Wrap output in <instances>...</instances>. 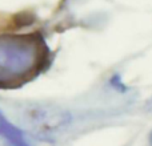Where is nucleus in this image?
Returning <instances> with one entry per match:
<instances>
[{
  "instance_id": "nucleus-1",
  "label": "nucleus",
  "mask_w": 152,
  "mask_h": 146,
  "mask_svg": "<svg viewBox=\"0 0 152 146\" xmlns=\"http://www.w3.org/2000/svg\"><path fill=\"white\" fill-rule=\"evenodd\" d=\"M48 49L39 35L0 37V88L31 80L47 64Z\"/></svg>"
},
{
  "instance_id": "nucleus-2",
  "label": "nucleus",
  "mask_w": 152,
  "mask_h": 146,
  "mask_svg": "<svg viewBox=\"0 0 152 146\" xmlns=\"http://www.w3.org/2000/svg\"><path fill=\"white\" fill-rule=\"evenodd\" d=\"M0 137L5 139L8 146H29L21 132L13 126L0 112Z\"/></svg>"
}]
</instances>
